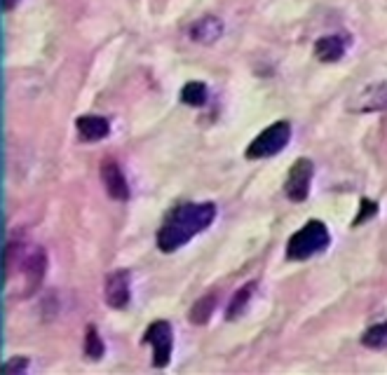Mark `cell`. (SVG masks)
<instances>
[{"label": "cell", "instance_id": "6da1fadb", "mask_svg": "<svg viewBox=\"0 0 387 375\" xmlns=\"http://www.w3.org/2000/svg\"><path fill=\"white\" fill-rule=\"evenodd\" d=\"M216 218V204L211 202H200V204H181L178 209L169 213V218L158 232L160 251L171 253L188 244L195 235L205 232Z\"/></svg>", "mask_w": 387, "mask_h": 375}, {"label": "cell", "instance_id": "7a4b0ae2", "mask_svg": "<svg viewBox=\"0 0 387 375\" xmlns=\"http://www.w3.org/2000/svg\"><path fill=\"white\" fill-rule=\"evenodd\" d=\"M331 242L329 228L321 221H308L299 232L291 235L287 244V258L289 260H305L312 258L314 253L324 251Z\"/></svg>", "mask_w": 387, "mask_h": 375}, {"label": "cell", "instance_id": "3957f363", "mask_svg": "<svg viewBox=\"0 0 387 375\" xmlns=\"http://www.w3.org/2000/svg\"><path fill=\"white\" fill-rule=\"evenodd\" d=\"M291 139V127L289 122H275L270 127H265L252 144L247 146V160H263L272 157V155L282 153L284 146L289 144Z\"/></svg>", "mask_w": 387, "mask_h": 375}, {"label": "cell", "instance_id": "277c9868", "mask_svg": "<svg viewBox=\"0 0 387 375\" xmlns=\"http://www.w3.org/2000/svg\"><path fill=\"white\" fill-rule=\"evenodd\" d=\"M144 340L153 347V366L164 368L171 359V347H174V331L169 321H155L148 326Z\"/></svg>", "mask_w": 387, "mask_h": 375}, {"label": "cell", "instance_id": "5b68a950", "mask_svg": "<svg viewBox=\"0 0 387 375\" xmlns=\"http://www.w3.org/2000/svg\"><path fill=\"white\" fill-rule=\"evenodd\" d=\"M312 174H314V164L312 160L301 157L291 164L289 176L284 181V193L291 202H303L310 195V183H312Z\"/></svg>", "mask_w": 387, "mask_h": 375}, {"label": "cell", "instance_id": "8992f818", "mask_svg": "<svg viewBox=\"0 0 387 375\" xmlns=\"http://www.w3.org/2000/svg\"><path fill=\"white\" fill-rule=\"evenodd\" d=\"M348 110L350 113H378V110H387V80L373 82V85L359 89V92H357L355 97L348 101Z\"/></svg>", "mask_w": 387, "mask_h": 375}, {"label": "cell", "instance_id": "52a82bcc", "mask_svg": "<svg viewBox=\"0 0 387 375\" xmlns=\"http://www.w3.org/2000/svg\"><path fill=\"white\" fill-rule=\"evenodd\" d=\"M106 302L113 309H122L129 302V272L117 270L106 279Z\"/></svg>", "mask_w": 387, "mask_h": 375}, {"label": "cell", "instance_id": "ba28073f", "mask_svg": "<svg viewBox=\"0 0 387 375\" xmlns=\"http://www.w3.org/2000/svg\"><path fill=\"white\" fill-rule=\"evenodd\" d=\"M101 178H104V186L108 190V195L113 200H129V186H127V178H124L120 164L117 162H104L101 166Z\"/></svg>", "mask_w": 387, "mask_h": 375}, {"label": "cell", "instance_id": "9c48e42d", "mask_svg": "<svg viewBox=\"0 0 387 375\" xmlns=\"http://www.w3.org/2000/svg\"><path fill=\"white\" fill-rule=\"evenodd\" d=\"M188 35L200 45H214L223 35V21L218 17H202L190 26Z\"/></svg>", "mask_w": 387, "mask_h": 375}, {"label": "cell", "instance_id": "30bf717a", "mask_svg": "<svg viewBox=\"0 0 387 375\" xmlns=\"http://www.w3.org/2000/svg\"><path fill=\"white\" fill-rule=\"evenodd\" d=\"M75 129H77V136H80L82 141H101V139L108 136L111 122L106 120V117H99V115H82L75 120Z\"/></svg>", "mask_w": 387, "mask_h": 375}, {"label": "cell", "instance_id": "8fae6325", "mask_svg": "<svg viewBox=\"0 0 387 375\" xmlns=\"http://www.w3.org/2000/svg\"><path fill=\"white\" fill-rule=\"evenodd\" d=\"M345 47H348V43L343 40V35H324L314 43V57L326 64L338 61L345 55Z\"/></svg>", "mask_w": 387, "mask_h": 375}, {"label": "cell", "instance_id": "7c38bea8", "mask_svg": "<svg viewBox=\"0 0 387 375\" xmlns=\"http://www.w3.org/2000/svg\"><path fill=\"white\" fill-rule=\"evenodd\" d=\"M21 270L26 272V279H28V284H31V289L38 287V284L43 282L45 270H47V256H45V251L35 249V251L28 256L26 260H23Z\"/></svg>", "mask_w": 387, "mask_h": 375}, {"label": "cell", "instance_id": "4fadbf2b", "mask_svg": "<svg viewBox=\"0 0 387 375\" xmlns=\"http://www.w3.org/2000/svg\"><path fill=\"white\" fill-rule=\"evenodd\" d=\"M214 307H216V294H207V296H202V298L195 302L193 307H190V312H188V321L190 324H207L211 317V312H214Z\"/></svg>", "mask_w": 387, "mask_h": 375}, {"label": "cell", "instance_id": "5bb4252c", "mask_svg": "<svg viewBox=\"0 0 387 375\" xmlns=\"http://www.w3.org/2000/svg\"><path fill=\"white\" fill-rule=\"evenodd\" d=\"M254 291H256V282H249V284H244V287L237 291L235 296H232L230 305H228V309H225V317H228V321L237 319L244 312V309H247L249 300H252V296H254Z\"/></svg>", "mask_w": 387, "mask_h": 375}, {"label": "cell", "instance_id": "9a60e30c", "mask_svg": "<svg viewBox=\"0 0 387 375\" xmlns=\"http://www.w3.org/2000/svg\"><path fill=\"white\" fill-rule=\"evenodd\" d=\"M181 101L186 106H193V108L205 106L207 104V85L205 82H188V85L181 89Z\"/></svg>", "mask_w": 387, "mask_h": 375}, {"label": "cell", "instance_id": "2e32d148", "mask_svg": "<svg viewBox=\"0 0 387 375\" xmlns=\"http://www.w3.org/2000/svg\"><path fill=\"white\" fill-rule=\"evenodd\" d=\"M361 343H364L368 349H385L387 347V321L371 326V329L361 336Z\"/></svg>", "mask_w": 387, "mask_h": 375}, {"label": "cell", "instance_id": "e0dca14e", "mask_svg": "<svg viewBox=\"0 0 387 375\" xmlns=\"http://www.w3.org/2000/svg\"><path fill=\"white\" fill-rule=\"evenodd\" d=\"M106 347H104V340H101L99 331L94 329V326H87V336H85V354L89 356L92 361H99L101 356H104Z\"/></svg>", "mask_w": 387, "mask_h": 375}, {"label": "cell", "instance_id": "ac0fdd59", "mask_svg": "<svg viewBox=\"0 0 387 375\" xmlns=\"http://www.w3.org/2000/svg\"><path fill=\"white\" fill-rule=\"evenodd\" d=\"M376 213H378V204H376V202H371V200H361V204H359V213H357V218H355V225L366 223L368 218L376 216Z\"/></svg>", "mask_w": 387, "mask_h": 375}, {"label": "cell", "instance_id": "d6986e66", "mask_svg": "<svg viewBox=\"0 0 387 375\" xmlns=\"http://www.w3.org/2000/svg\"><path fill=\"white\" fill-rule=\"evenodd\" d=\"M28 368V359H23V356H15L12 361H8V364L3 366L5 373H23Z\"/></svg>", "mask_w": 387, "mask_h": 375}, {"label": "cell", "instance_id": "ffe728a7", "mask_svg": "<svg viewBox=\"0 0 387 375\" xmlns=\"http://www.w3.org/2000/svg\"><path fill=\"white\" fill-rule=\"evenodd\" d=\"M15 5H17V0H3V8L5 10H12Z\"/></svg>", "mask_w": 387, "mask_h": 375}]
</instances>
